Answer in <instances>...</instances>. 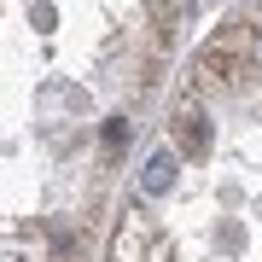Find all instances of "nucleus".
Returning a JSON list of instances; mask_svg holds the SVG:
<instances>
[{"label":"nucleus","mask_w":262,"mask_h":262,"mask_svg":"<svg viewBox=\"0 0 262 262\" xmlns=\"http://www.w3.org/2000/svg\"><path fill=\"white\" fill-rule=\"evenodd\" d=\"M175 175H181V151L175 146H158L146 158V169H140V192L146 198H163L169 187H175Z\"/></svg>","instance_id":"f257e3e1"},{"label":"nucleus","mask_w":262,"mask_h":262,"mask_svg":"<svg viewBox=\"0 0 262 262\" xmlns=\"http://www.w3.org/2000/svg\"><path fill=\"white\" fill-rule=\"evenodd\" d=\"M122 140H128V122H122V117H111V122H105V151H117Z\"/></svg>","instance_id":"f03ea898"}]
</instances>
